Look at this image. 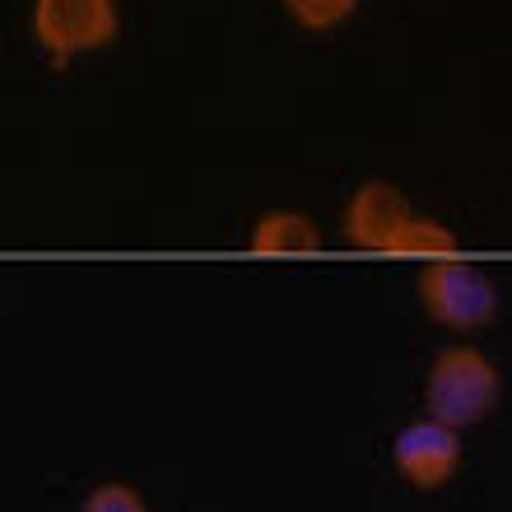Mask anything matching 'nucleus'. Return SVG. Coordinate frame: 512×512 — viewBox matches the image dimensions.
Here are the masks:
<instances>
[{
  "label": "nucleus",
  "mask_w": 512,
  "mask_h": 512,
  "mask_svg": "<svg viewBox=\"0 0 512 512\" xmlns=\"http://www.w3.org/2000/svg\"><path fill=\"white\" fill-rule=\"evenodd\" d=\"M424 405L452 429H471L499 405V368L471 345H452L433 359L424 382Z\"/></svg>",
  "instance_id": "1"
},
{
  "label": "nucleus",
  "mask_w": 512,
  "mask_h": 512,
  "mask_svg": "<svg viewBox=\"0 0 512 512\" xmlns=\"http://www.w3.org/2000/svg\"><path fill=\"white\" fill-rule=\"evenodd\" d=\"M419 298H424V308H429L438 322L461 326V331L494 322V312H499V289H494V280H489L485 270L466 266V261H452V256H438V261L419 275Z\"/></svg>",
  "instance_id": "2"
},
{
  "label": "nucleus",
  "mask_w": 512,
  "mask_h": 512,
  "mask_svg": "<svg viewBox=\"0 0 512 512\" xmlns=\"http://www.w3.org/2000/svg\"><path fill=\"white\" fill-rule=\"evenodd\" d=\"M33 33L52 56H80L108 47L117 33V5L112 0H38Z\"/></svg>",
  "instance_id": "3"
},
{
  "label": "nucleus",
  "mask_w": 512,
  "mask_h": 512,
  "mask_svg": "<svg viewBox=\"0 0 512 512\" xmlns=\"http://www.w3.org/2000/svg\"><path fill=\"white\" fill-rule=\"evenodd\" d=\"M461 429L443 424V419H415L405 424L396 438H391V457L401 466V475L410 480L415 489H443L461 466Z\"/></svg>",
  "instance_id": "4"
},
{
  "label": "nucleus",
  "mask_w": 512,
  "mask_h": 512,
  "mask_svg": "<svg viewBox=\"0 0 512 512\" xmlns=\"http://www.w3.org/2000/svg\"><path fill=\"white\" fill-rule=\"evenodd\" d=\"M410 219V201L391 182H364L345 205V238L364 252H391V238Z\"/></svg>",
  "instance_id": "5"
},
{
  "label": "nucleus",
  "mask_w": 512,
  "mask_h": 512,
  "mask_svg": "<svg viewBox=\"0 0 512 512\" xmlns=\"http://www.w3.org/2000/svg\"><path fill=\"white\" fill-rule=\"evenodd\" d=\"M317 247H322V233L298 210H270V215L256 219L252 229V252H266V256H303V252H317Z\"/></svg>",
  "instance_id": "6"
},
{
  "label": "nucleus",
  "mask_w": 512,
  "mask_h": 512,
  "mask_svg": "<svg viewBox=\"0 0 512 512\" xmlns=\"http://www.w3.org/2000/svg\"><path fill=\"white\" fill-rule=\"evenodd\" d=\"M391 252H401V256H452L457 252V233L443 229L438 219L410 215L401 224V233L391 238Z\"/></svg>",
  "instance_id": "7"
},
{
  "label": "nucleus",
  "mask_w": 512,
  "mask_h": 512,
  "mask_svg": "<svg viewBox=\"0 0 512 512\" xmlns=\"http://www.w3.org/2000/svg\"><path fill=\"white\" fill-rule=\"evenodd\" d=\"M354 5H359V0H284V10L294 14L303 28H312V33L345 24L354 14Z\"/></svg>",
  "instance_id": "8"
},
{
  "label": "nucleus",
  "mask_w": 512,
  "mask_h": 512,
  "mask_svg": "<svg viewBox=\"0 0 512 512\" xmlns=\"http://www.w3.org/2000/svg\"><path fill=\"white\" fill-rule=\"evenodd\" d=\"M84 512H149V508L131 485H98L94 494L84 499Z\"/></svg>",
  "instance_id": "9"
}]
</instances>
